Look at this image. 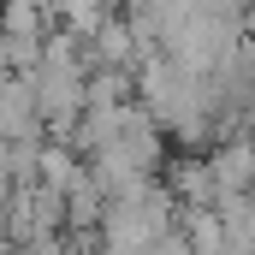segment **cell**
Returning a JSON list of instances; mask_svg holds the SVG:
<instances>
[{"instance_id": "obj_1", "label": "cell", "mask_w": 255, "mask_h": 255, "mask_svg": "<svg viewBox=\"0 0 255 255\" xmlns=\"http://www.w3.org/2000/svg\"><path fill=\"white\" fill-rule=\"evenodd\" d=\"M24 77H30V95H36L42 125L71 130L77 119H83V101H89V60H83V48H77L71 30H60V36L48 30L42 54H36V65H30Z\"/></svg>"}, {"instance_id": "obj_2", "label": "cell", "mask_w": 255, "mask_h": 255, "mask_svg": "<svg viewBox=\"0 0 255 255\" xmlns=\"http://www.w3.org/2000/svg\"><path fill=\"white\" fill-rule=\"evenodd\" d=\"M42 136V113L30 95L24 71H0V142H36Z\"/></svg>"}, {"instance_id": "obj_3", "label": "cell", "mask_w": 255, "mask_h": 255, "mask_svg": "<svg viewBox=\"0 0 255 255\" xmlns=\"http://www.w3.org/2000/svg\"><path fill=\"white\" fill-rule=\"evenodd\" d=\"M184 6V18H250V0H178Z\"/></svg>"}]
</instances>
